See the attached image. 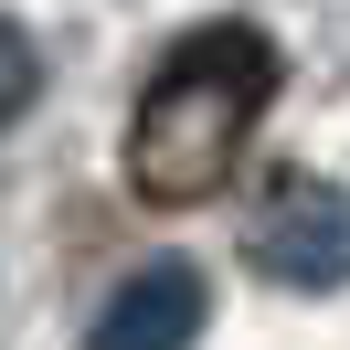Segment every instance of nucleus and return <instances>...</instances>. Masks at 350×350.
I'll return each mask as SVG.
<instances>
[{"label": "nucleus", "instance_id": "3", "mask_svg": "<svg viewBox=\"0 0 350 350\" xmlns=\"http://www.w3.org/2000/svg\"><path fill=\"white\" fill-rule=\"evenodd\" d=\"M202 319H213V276H202L191 255H149V265H128V276L107 286L85 350H191Z\"/></svg>", "mask_w": 350, "mask_h": 350}, {"label": "nucleus", "instance_id": "4", "mask_svg": "<svg viewBox=\"0 0 350 350\" xmlns=\"http://www.w3.org/2000/svg\"><path fill=\"white\" fill-rule=\"evenodd\" d=\"M32 96H43V53H32L22 22H0V128H11V117H32Z\"/></svg>", "mask_w": 350, "mask_h": 350}, {"label": "nucleus", "instance_id": "1", "mask_svg": "<svg viewBox=\"0 0 350 350\" xmlns=\"http://www.w3.org/2000/svg\"><path fill=\"white\" fill-rule=\"evenodd\" d=\"M286 85V53L265 43L255 22H202L159 53V75L128 107V191L149 213H191L223 180L244 170L265 107Z\"/></svg>", "mask_w": 350, "mask_h": 350}, {"label": "nucleus", "instance_id": "2", "mask_svg": "<svg viewBox=\"0 0 350 350\" xmlns=\"http://www.w3.org/2000/svg\"><path fill=\"white\" fill-rule=\"evenodd\" d=\"M244 265H255L265 286L329 297V286L350 276V191H340V180H308V170H286L276 191H265L255 234H244Z\"/></svg>", "mask_w": 350, "mask_h": 350}]
</instances>
